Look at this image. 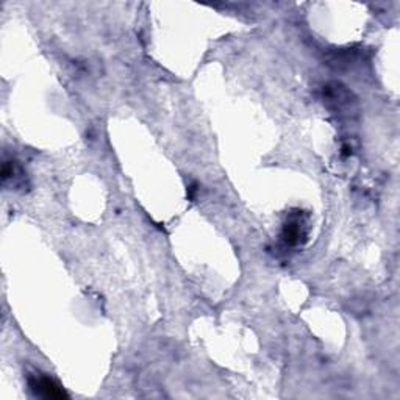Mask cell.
Here are the masks:
<instances>
[{
    "mask_svg": "<svg viewBox=\"0 0 400 400\" xmlns=\"http://www.w3.org/2000/svg\"><path fill=\"white\" fill-rule=\"evenodd\" d=\"M305 225L307 224H305L301 212L291 216L286 221L285 227H283V239H285V243L289 246L301 244L305 236H307V227Z\"/></svg>",
    "mask_w": 400,
    "mask_h": 400,
    "instance_id": "cell-2",
    "label": "cell"
},
{
    "mask_svg": "<svg viewBox=\"0 0 400 400\" xmlns=\"http://www.w3.org/2000/svg\"><path fill=\"white\" fill-rule=\"evenodd\" d=\"M28 384L30 389L35 392V396L44 397V399H66L68 394L64 389L52 378L47 375L35 374L28 378Z\"/></svg>",
    "mask_w": 400,
    "mask_h": 400,
    "instance_id": "cell-1",
    "label": "cell"
}]
</instances>
